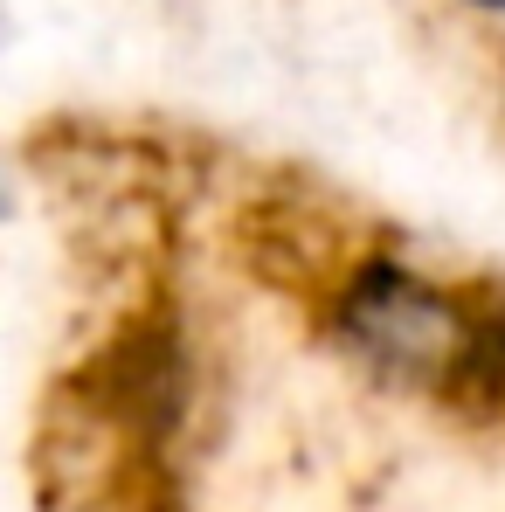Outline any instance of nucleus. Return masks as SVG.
Here are the masks:
<instances>
[{"label": "nucleus", "mask_w": 505, "mask_h": 512, "mask_svg": "<svg viewBox=\"0 0 505 512\" xmlns=\"http://www.w3.org/2000/svg\"><path fill=\"white\" fill-rule=\"evenodd\" d=\"M333 340L381 381L443 395L464 346V291H443L395 256H360L333 284Z\"/></svg>", "instance_id": "1"}, {"label": "nucleus", "mask_w": 505, "mask_h": 512, "mask_svg": "<svg viewBox=\"0 0 505 512\" xmlns=\"http://www.w3.org/2000/svg\"><path fill=\"white\" fill-rule=\"evenodd\" d=\"M77 402L104 429H118L139 450H160L173 429L187 423L194 402V353L173 312H139L118 340H104L90 353V367L77 374Z\"/></svg>", "instance_id": "2"}, {"label": "nucleus", "mask_w": 505, "mask_h": 512, "mask_svg": "<svg viewBox=\"0 0 505 512\" xmlns=\"http://www.w3.org/2000/svg\"><path fill=\"white\" fill-rule=\"evenodd\" d=\"M443 402H457L464 416H505V298L499 291L464 298V346H457V367L443 381Z\"/></svg>", "instance_id": "3"}, {"label": "nucleus", "mask_w": 505, "mask_h": 512, "mask_svg": "<svg viewBox=\"0 0 505 512\" xmlns=\"http://www.w3.org/2000/svg\"><path fill=\"white\" fill-rule=\"evenodd\" d=\"M471 7H485V14H505V0H471Z\"/></svg>", "instance_id": "4"}, {"label": "nucleus", "mask_w": 505, "mask_h": 512, "mask_svg": "<svg viewBox=\"0 0 505 512\" xmlns=\"http://www.w3.org/2000/svg\"><path fill=\"white\" fill-rule=\"evenodd\" d=\"M0 208H7V201H0Z\"/></svg>", "instance_id": "5"}]
</instances>
